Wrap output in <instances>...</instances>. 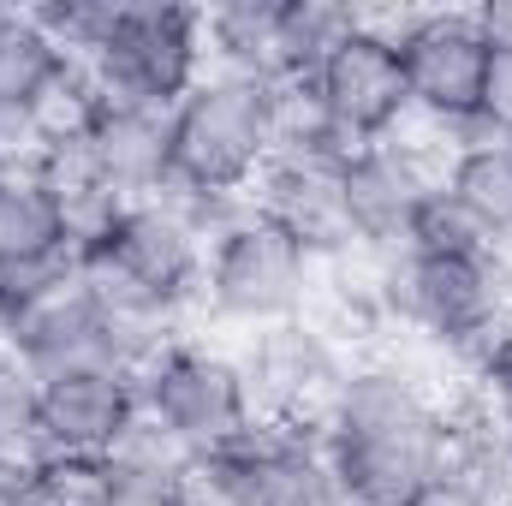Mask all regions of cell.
<instances>
[{
    "instance_id": "cell-1",
    "label": "cell",
    "mask_w": 512,
    "mask_h": 506,
    "mask_svg": "<svg viewBox=\"0 0 512 506\" xmlns=\"http://www.w3.org/2000/svg\"><path fill=\"white\" fill-rule=\"evenodd\" d=\"M173 173L203 191L251 197L274 161V84L239 72H203L167 114Z\"/></svg>"
},
{
    "instance_id": "cell-2",
    "label": "cell",
    "mask_w": 512,
    "mask_h": 506,
    "mask_svg": "<svg viewBox=\"0 0 512 506\" xmlns=\"http://www.w3.org/2000/svg\"><path fill=\"white\" fill-rule=\"evenodd\" d=\"M316 256L304 251L292 233H280L268 215H256V203L209 245L203 262V310L221 328H274L304 316L310 292H316Z\"/></svg>"
},
{
    "instance_id": "cell-3",
    "label": "cell",
    "mask_w": 512,
    "mask_h": 506,
    "mask_svg": "<svg viewBox=\"0 0 512 506\" xmlns=\"http://www.w3.org/2000/svg\"><path fill=\"white\" fill-rule=\"evenodd\" d=\"M137 405L191 453H215L256 423L239 358L191 334H179L137 370Z\"/></svg>"
},
{
    "instance_id": "cell-4",
    "label": "cell",
    "mask_w": 512,
    "mask_h": 506,
    "mask_svg": "<svg viewBox=\"0 0 512 506\" xmlns=\"http://www.w3.org/2000/svg\"><path fill=\"white\" fill-rule=\"evenodd\" d=\"M90 72L102 84V102L173 114V102L209 72L203 12L173 0H120V24L108 48L90 60Z\"/></svg>"
},
{
    "instance_id": "cell-5",
    "label": "cell",
    "mask_w": 512,
    "mask_h": 506,
    "mask_svg": "<svg viewBox=\"0 0 512 506\" xmlns=\"http://www.w3.org/2000/svg\"><path fill=\"white\" fill-rule=\"evenodd\" d=\"M239 370L251 387V411L256 423H310L322 429V411L334 399V387L346 376V352L304 316L256 328L239 340Z\"/></svg>"
},
{
    "instance_id": "cell-6",
    "label": "cell",
    "mask_w": 512,
    "mask_h": 506,
    "mask_svg": "<svg viewBox=\"0 0 512 506\" xmlns=\"http://www.w3.org/2000/svg\"><path fill=\"white\" fill-rule=\"evenodd\" d=\"M447 173V149L441 143H411V137H382L364 143L346 167H340V197L352 215V233L364 251H399L411 245V227L429 203V191Z\"/></svg>"
},
{
    "instance_id": "cell-7",
    "label": "cell",
    "mask_w": 512,
    "mask_h": 506,
    "mask_svg": "<svg viewBox=\"0 0 512 506\" xmlns=\"http://www.w3.org/2000/svg\"><path fill=\"white\" fill-rule=\"evenodd\" d=\"M203 459L239 506H340L334 471L322 459V429L310 423H251Z\"/></svg>"
},
{
    "instance_id": "cell-8",
    "label": "cell",
    "mask_w": 512,
    "mask_h": 506,
    "mask_svg": "<svg viewBox=\"0 0 512 506\" xmlns=\"http://www.w3.org/2000/svg\"><path fill=\"white\" fill-rule=\"evenodd\" d=\"M399 66H405L411 120L435 131L471 120L483 96V66H489V42L477 36L471 6H423L417 30L399 42Z\"/></svg>"
},
{
    "instance_id": "cell-9",
    "label": "cell",
    "mask_w": 512,
    "mask_h": 506,
    "mask_svg": "<svg viewBox=\"0 0 512 506\" xmlns=\"http://www.w3.org/2000/svg\"><path fill=\"white\" fill-rule=\"evenodd\" d=\"M447 411L435 423L382 429V435H328L322 429V459L334 471L340 506H411V495L441 471L447 459Z\"/></svg>"
},
{
    "instance_id": "cell-10",
    "label": "cell",
    "mask_w": 512,
    "mask_h": 506,
    "mask_svg": "<svg viewBox=\"0 0 512 506\" xmlns=\"http://www.w3.org/2000/svg\"><path fill=\"white\" fill-rule=\"evenodd\" d=\"M316 102L328 108V120L358 137V143H382L411 120V96H405V66H399V48L382 42L376 30H352L328 66L310 78Z\"/></svg>"
},
{
    "instance_id": "cell-11",
    "label": "cell",
    "mask_w": 512,
    "mask_h": 506,
    "mask_svg": "<svg viewBox=\"0 0 512 506\" xmlns=\"http://www.w3.org/2000/svg\"><path fill=\"white\" fill-rule=\"evenodd\" d=\"M84 256H102L114 274H126L143 298H155L161 310L185 316L197 298H203V262H209V245L161 203H131L114 227V239L102 251H84Z\"/></svg>"
},
{
    "instance_id": "cell-12",
    "label": "cell",
    "mask_w": 512,
    "mask_h": 506,
    "mask_svg": "<svg viewBox=\"0 0 512 506\" xmlns=\"http://www.w3.org/2000/svg\"><path fill=\"white\" fill-rule=\"evenodd\" d=\"M251 203L256 215H268L280 233H292L316 262L364 256L358 233H352V215H346V197H340V167L274 155L262 167V179L251 185Z\"/></svg>"
},
{
    "instance_id": "cell-13",
    "label": "cell",
    "mask_w": 512,
    "mask_h": 506,
    "mask_svg": "<svg viewBox=\"0 0 512 506\" xmlns=\"http://www.w3.org/2000/svg\"><path fill=\"white\" fill-rule=\"evenodd\" d=\"M131 417H137V376L114 364L48 376L42 417H36V453H108Z\"/></svg>"
},
{
    "instance_id": "cell-14",
    "label": "cell",
    "mask_w": 512,
    "mask_h": 506,
    "mask_svg": "<svg viewBox=\"0 0 512 506\" xmlns=\"http://www.w3.org/2000/svg\"><path fill=\"white\" fill-rule=\"evenodd\" d=\"M84 137H90L96 173H102L126 203L155 197V191H161V179L173 173V143H167V114H161V108L102 102Z\"/></svg>"
},
{
    "instance_id": "cell-15",
    "label": "cell",
    "mask_w": 512,
    "mask_h": 506,
    "mask_svg": "<svg viewBox=\"0 0 512 506\" xmlns=\"http://www.w3.org/2000/svg\"><path fill=\"white\" fill-rule=\"evenodd\" d=\"M352 30H358V6L280 0V18H274V84H310Z\"/></svg>"
},
{
    "instance_id": "cell-16",
    "label": "cell",
    "mask_w": 512,
    "mask_h": 506,
    "mask_svg": "<svg viewBox=\"0 0 512 506\" xmlns=\"http://www.w3.org/2000/svg\"><path fill=\"white\" fill-rule=\"evenodd\" d=\"M274 18L280 0H221L203 12V48L209 72H239L274 84Z\"/></svg>"
},
{
    "instance_id": "cell-17",
    "label": "cell",
    "mask_w": 512,
    "mask_h": 506,
    "mask_svg": "<svg viewBox=\"0 0 512 506\" xmlns=\"http://www.w3.org/2000/svg\"><path fill=\"white\" fill-rule=\"evenodd\" d=\"M441 191H447L495 245H512V143H489V149H459V155H447Z\"/></svg>"
},
{
    "instance_id": "cell-18",
    "label": "cell",
    "mask_w": 512,
    "mask_h": 506,
    "mask_svg": "<svg viewBox=\"0 0 512 506\" xmlns=\"http://www.w3.org/2000/svg\"><path fill=\"white\" fill-rule=\"evenodd\" d=\"M54 251H66L54 197L36 185V173H6L0 179V262H30Z\"/></svg>"
},
{
    "instance_id": "cell-19",
    "label": "cell",
    "mask_w": 512,
    "mask_h": 506,
    "mask_svg": "<svg viewBox=\"0 0 512 506\" xmlns=\"http://www.w3.org/2000/svg\"><path fill=\"white\" fill-rule=\"evenodd\" d=\"M54 66H60V48L42 36L30 6H0V102L24 108L48 84Z\"/></svg>"
},
{
    "instance_id": "cell-20",
    "label": "cell",
    "mask_w": 512,
    "mask_h": 506,
    "mask_svg": "<svg viewBox=\"0 0 512 506\" xmlns=\"http://www.w3.org/2000/svg\"><path fill=\"white\" fill-rule=\"evenodd\" d=\"M24 108H30V120L42 131V143H48V137H72V131H90L96 108H102V84H96L90 60L60 54V66L48 72V84H42Z\"/></svg>"
},
{
    "instance_id": "cell-21",
    "label": "cell",
    "mask_w": 512,
    "mask_h": 506,
    "mask_svg": "<svg viewBox=\"0 0 512 506\" xmlns=\"http://www.w3.org/2000/svg\"><path fill=\"white\" fill-rule=\"evenodd\" d=\"M36 501L42 506H114L108 453H36Z\"/></svg>"
},
{
    "instance_id": "cell-22",
    "label": "cell",
    "mask_w": 512,
    "mask_h": 506,
    "mask_svg": "<svg viewBox=\"0 0 512 506\" xmlns=\"http://www.w3.org/2000/svg\"><path fill=\"white\" fill-rule=\"evenodd\" d=\"M411 251H453V256H477V251H507V245H495L441 185L429 191V203H423V215H417V227H411Z\"/></svg>"
},
{
    "instance_id": "cell-23",
    "label": "cell",
    "mask_w": 512,
    "mask_h": 506,
    "mask_svg": "<svg viewBox=\"0 0 512 506\" xmlns=\"http://www.w3.org/2000/svg\"><path fill=\"white\" fill-rule=\"evenodd\" d=\"M36 417H42V376L12 346H0V441L36 447Z\"/></svg>"
},
{
    "instance_id": "cell-24",
    "label": "cell",
    "mask_w": 512,
    "mask_h": 506,
    "mask_svg": "<svg viewBox=\"0 0 512 506\" xmlns=\"http://www.w3.org/2000/svg\"><path fill=\"white\" fill-rule=\"evenodd\" d=\"M477 114L512 143V48H489V66H483V96H477Z\"/></svg>"
},
{
    "instance_id": "cell-25",
    "label": "cell",
    "mask_w": 512,
    "mask_h": 506,
    "mask_svg": "<svg viewBox=\"0 0 512 506\" xmlns=\"http://www.w3.org/2000/svg\"><path fill=\"white\" fill-rule=\"evenodd\" d=\"M471 393L477 399H512V316L501 322V334L483 346V358L471 364Z\"/></svg>"
},
{
    "instance_id": "cell-26",
    "label": "cell",
    "mask_w": 512,
    "mask_h": 506,
    "mask_svg": "<svg viewBox=\"0 0 512 506\" xmlns=\"http://www.w3.org/2000/svg\"><path fill=\"white\" fill-rule=\"evenodd\" d=\"M173 506H239V495L209 471V459H203V453H191V465H185V477H179Z\"/></svg>"
},
{
    "instance_id": "cell-27",
    "label": "cell",
    "mask_w": 512,
    "mask_h": 506,
    "mask_svg": "<svg viewBox=\"0 0 512 506\" xmlns=\"http://www.w3.org/2000/svg\"><path fill=\"white\" fill-rule=\"evenodd\" d=\"M471 24L489 48H512V0H483L471 6Z\"/></svg>"
},
{
    "instance_id": "cell-28",
    "label": "cell",
    "mask_w": 512,
    "mask_h": 506,
    "mask_svg": "<svg viewBox=\"0 0 512 506\" xmlns=\"http://www.w3.org/2000/svg\"><path fill=\"white\" fill-rule=\"evenodd\" d=\"M411 506H483V501H477V495H471L453 471H435V477L411 495Z\"/></svg>"
},
{
    "instance_id": "cell-29",
    "label": "cell",
    "mask_w": 512,
    "mask_h": 506,
    "mask_svg": "<svg viewBox=\"0 0 512 506\" xmlns=\"http://www.w3.org/2000/svg\"><path fill=\"white\" fill-rule=\"evenodd\" d=\"M483 411H489V423H495V435H501V447L512 453V399H477Z\"/></svg>"
},
{
    "instance_id": "cell-30",
    "label": "cell",
    "mask_w": 512,
    "mask_h": 506,
    "mask_svg": "<svg viewBox=\"0 0 512 506\" xmlns=\"http://www.w3.org/2000/svg\"><path fill=\"white\" fill-rule=\"evenodd\" d=\"M0 346H6V328H0Z\"/></svg>"
}]
</instances>
